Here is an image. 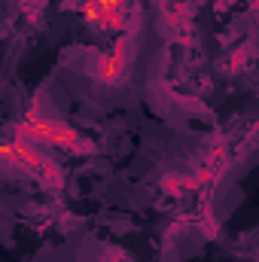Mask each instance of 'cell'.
Masks as SVG:
<instances>
[{
	"instance_id": "cell-1",
	"label": "cell",
	"mask_w": 259,
	"mask_h": 262,
	"mask_svg": "<svg viewBox=\"0 0 259 262\" xmlns=\"http://www.w3.org/2000/svg\"><path fill=\"white\" fill-rule=\"evenodd\" d=\"M18 137L25 140H40V143H49V146H58V149H89V143L79 137V131H73L70 125L58 122V119H49L43 116L40 110H28L18 122Z\"/></svg>"
},
{
	"instance_id": "cell-2",
	"label": "cell",
	"mask_w": 259,
	"mask_h": 262,
	"mask_svg": "<svg viewBox=\"0 0 259 262\" xmlns=\"http://www.w3.org/2000/svg\"><path fill=\"white\" fill-rule=\"evenodd\" d=\"M3 156H6L9 162H15V165H21V168H28V171H40V174H46V177H52V180L61 177L58 168H55V162H49V159H46L31 140H25V137L9 140V143L3 146Z\"/></svg>"
},
{
	"instance_id": "cell-3",
	"label": "cell",
	"mask_w": 259,
	"mask_h": 262,
	"mask_svg": "<svg viewBox=\"0 0 259 262\" xmlns=\"http://www.w3.org/2000/svg\"><path fill=\"white\" fill-rule=\"evenodd\" d=\"M82 15L104 31H119L125 21V0H85Z\"/></svg>"
},
{
	"instance_id": "cell-4",
	"label": "cell",
	"mask_w": 259,
	"mask_h": 262,
	"mask_svg": "<svg viewBox=\"0 0 259 262\" xmlns=\"http://www.w3.org/2000/svg\"><path fill=\"white\" fill-rule=\"evenodd\" d=\"M122 73H125V52H122V40L113 46V52H107V55H101L98 58V64H95V76L101 79V82H119L122 79Z\"/></svg>"
},
{
	"instance_id": "cell-5",
	"label": "cell",
	"mask_w": 259,
	"mask_h": 262,
	"mask_svg": "<svg viewBox=\"0 0 259 262\" xmlns=\"http://www.w3.org/2000/svg\"><path fill=\"white\" fill-rule=\"evenodd\" d=\"M37 3H40V0H25V6H37Z\"/></svg>"
}]
</instances>
